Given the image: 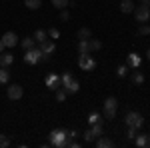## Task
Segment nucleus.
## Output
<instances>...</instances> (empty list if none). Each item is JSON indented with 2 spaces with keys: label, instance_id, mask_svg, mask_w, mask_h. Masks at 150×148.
Returning <instances> with one entry per match:
<instances>
[{
  "label": "nucleus",
  "instance_id": "f257e3e1",
  "mask_svg": "<svg viewBox=\"0 0 150 148\" xmlns=\"http://www.w3.org/2000/svg\"><path fill=\"white\" fill-rule=\"evenodd\" d=\"M48 142H50V146L64 148V146H66V142H68V132H66V130H58V128H56V130L50 132Z\"/></svg>",
  "mask_w": 150,
  "mask_h": 148
},
{
  "label": "nucleus",
  "instance_id": "f03ea898",
  "mask_svg": "<svg viewBox=\"0 0 150 148\" xmlns=\"http://www.w3.org/2000/svg\"><path fill=\"white\" fill-rule=\"evenodd\" d=\"M142 124H144V118H142V114L136 112V110H130V112H126V126H132V128H142Z\"/></svg>",
  "mask_w": 150,
  "mask_h": 148
},
{
  "label": "nucleus",
  "instance_id": "7ed1b4c3",
  "mask_svg": "<svg viewBox=\"0 0 150 148\" xmlns=\"http://www.w3.org/2000/svg\"><path fill=\"white\" fill-rule=\"evenodd\" d=\"M116 110H118V102H116V98H106L104 100V118L106 120H112L116 116Z\"/></svg>",
  "mask_w": 150,
  "mask_h": 148
},
{
  "label": "nucleus",
  "instance_id": "20e7f679",
  "mask_svg": "<svg viewBox=\"0 0 150 148\" xmlns=\"http://www.w3.org/2000/svg\"><path fill=\"white\" fill-rule=\"evenodd\" d=\"M40 60H42L40 48H30V50H26V54H24V62H26V64H38Z\"/></svg>",
  "mask_w": 150,
  "mask_h": 148
},
{
  "label": "nucleus",
  "instance_id": "39448f33",
  "mask_svg": "<svg viewBox=\"0 0 150 148\" xmlns=\"http://www.w3.org/2000/svg\"><path fill=\"white\" fill-rule=\"evenodd\" d=\"M78 66H80V70H94L96 68V60H94L90 54H80Z\"/></svg>",
  "mask_w": 150,
  "mask_h": 148
},
{
  "label": "nucleus",
  "instance_id": "423d86ee",
  "mask_svg": "<svg viewBox=\"0 0 150 148\" xmlns=\"http://www.w3.org/2000/svg\"><path fill=\"white\" fill-rule=\"evenodd\" d=\"M134 16H136L138 22H148L150 20V8L146 4H140V6L134 8Z\"/></svg>",
  "mask_w": 150,
  "mask_h": 148
},
{
  "label": "nucleus",
  "instance_id": "0eeeda50",
  "mask_svg": "<svg viewBox=\"0 0 150 148\" xmlns=\"http://www.w3.org/2000/svg\"><path fill=\"white\" fill-rule=\"evenodd\" d=\"M6 94H8V98H10V100H20V98H22V94H24V90H22V86H20V84H10V86H8V90H6Z\"/></svg>",
  "mask_w": 150,
  "mask_h": 148
},
{
  "label": "nucleus",
  "instance_id": "6e6552de",
  "mask_svg": "<svg viewBox=\"0 0 150 148\" xmlns=\"http://www.w3.org/2000/svg\"><path fill=\"white\" fill-rule=\"evenodd\" d=\"M44 82H46L48 90H58V88H62V84H60V76H58V74H48Z\"/></svg>",
  "mask_w": 150,
  "mask_h": 148
},
{
  "label": "nucleus",
  "instance_id": "1a4fd4ad",
  "mask_svg": "<svg viewBox=\"0 0 150 148\" xmlns=\"http://www.w3.org/2000/svg\"><path fill=\"white\" fill-rule=\"evenodd\" d=\"M54 48H56V46H54V40H44V42H40V52H42V54H46V56H50V54H52V52H54Z\"/></svg>",
  "mask_w": 150,
  "mask_h": 148
},
{
  "label": "nucleus",
  "instance_id": "9d476101",
  "mask_svg": "<svg viewBox=\"0 0 150 148\" xmlns=\"http://www.w3.org/2000/svg\"><path fill=\"white\" fill-rule=\"evenodd\" d=\"M16 38L18 36L14 34V32H6V34L2 36V42H4L6 48H12V46H16Z\"/></svg>",
  "mask_w": 150,
  "mask_h": 148
},
{
  "label": "nucleus",
  "instance_id": "9b49d317",
  "mask_svg": "<svg viewBox=\"0 0 150 148\" xmlns=\"http://www.w3.org/2000/svg\"><path fill=\"white\" fill-rule=\"evenodd\" d=\"M62 88H64V90L68 92V94H76V92L80 90V82H78V80H70L68 84H66V86H62Z\"/></svg>",
  "mask_w": 150,
  "mask_h": 148
},
{
  "label": "nucleus",
  "instance_id": "f8f14e48",
  "mask_svg": "<svg viewBox=\"0 0 150 148\" xmlns=\"http://www.w3.org/2000/svg\"><path fill=\"white\" fill-rule=\"evenodd\" d=\"M12 62H14V56H12V54H8V52H2V54H0V66H2V68H8Z\"/></svg>",
  "mask_w": 150,
  "mask_h": 148
},
{
  "label": "nucleus",
  "instance_id": "ddd939ff",
  "mask_svg": "<svg viewBox=\"0 0 150 148\" xmlns=\"http://www.w3.org/2000/svg\"><path fill=\"white\" fill-rule=\"evenodd\" d=\"M96 148H112V140L100 134V136L96 138Z\"/></svg>",
  "mask_w": 150,
  "mask_h": 148
},
{
  "label": "nucleus",
  "instance_id": "4468645a",
  "mask_svg": "<svg viewBox=\"0 0 150 148\" xmlns=\"http://www.w3.org/2000/svg\"><path fill=\"white\" fill-rule=\"evenodd\" d=\"M120 12H124V14L134 12V2H132V0H122V2H120Z\"/></svg>",
  "mask_w": 150,
  "mask_h": 148
},
{
  "label": "nucleus",
  "instance_id": "2eb2a0df",
  "mask_svg": "<svg viewBox=\"0 0 150 148\" xmlns=\"http://www.w3.org/2000/svg\"><path fill=\"white\" fill-rule=\"evenodd\" d=\"M134 144H136L138 148L148 146V134H136V138H134Z\"/></svg>",
  "mask_w": 150,
  "mask_h": 148
},
{
  "label": "nucleus",
  "instance_id": "dca6fc26",
  "mask_svg": "<svg viewBox=\"0 0 150 148\" xmlns=\"http://www.w3.org/2000/svg\"><path fill=\"white\" fill-rule=\"evenodd\" d=\"M32 38H34L36 42L40 44V42H44V40L48 38V32H46V30H42V28H38V30H36L34 34H32Z\"/></svg>",
  "mask_w": 150,
  "mask_h": 148
},
{
  "label": "nucleus",
  "instance_id": "f3484780",
  "mask_svg": "<svg viewBox=\"0 0 150 148\" xmlns=\"http://www.w3.org/2000/svg\"><path fill=\"white\" fill-rule=\"evenodd\" d=\"M128 66H130V68H138L140 66V56L138 54H134V52L128 54Z\"/></svg>",
  "mask_w": 150,
  "mask_h": 148
},
{
  "label": "nucleus",
  "instance_id": "a211bd4d",
  "mask_svg": "<svg viewBox=\"0 0 150 148\" xmlns=\"http://www.w3.org/2000/svg\"><path fill=\"white\" fill-rule=\"evenodd\" d=\"M36 40L32 38V36H26V38H22V42H20V46H22L24 50H30V48H34Z\"/></svg>",
  "mask_w": 150,
  "mask_h": 148
},
{
  "label": "nucleus",
  "instance_id": "6ab92c4d",
  "mask_svg": "<svg viewBox=\"0 0 150 148\" xmlns=\"http://www.w3.org/2000/svg\"><path fill=\"white\" fill-rule=\"evenodd\" d=\"M78 52H80V54H92L88 40H80V42H78Z\"/></svg>",
  "mask_w": 150,
  "mask_h": 148
},
{
  "label": "nucleus",
  "instance_id": "aec40b11",
  "mask_svg": "<svg viewBox=\"0 0 150 148\" xmlns=\"http://www.w3.org/2000/svg\"><path fill=\"white\" fill-rule=\"evenodd\" d=\"M78 38H80V40H88V38H92V30L86 28V26L80 28V30H78Z\"/></svg>",
  "mask_w": 150,
  "mask_h": 148
},
{
  "label": "nucleus",
  "instance_id": "412c9836",
  "mask_svg": "<svg viewBox=\"0 0 150 148\" xmlns=\"http://www.w3.org/2000/svg\"><path fill=\"white\" fill-rule=\"evenodd\" d=\"M90 132H92L94 138H98L102 134V122H96V124H90Z\"/></svg>",
  "mask_w": 150,
  "mask_h": 148
},
{
  "label": "nucleus",
  "instance_id": "4be33fe9",
  "mask_svg": "<svg viewBox=\"0 0 150 148\" xmlns=\"http://www.w3.org/2000/svg\"><path fill=\"white\" fill-rule=\"evenodd\" d=\"M24 4L30 8V10H38L42 6V0H24Z\"/></svg>",
  "mask_w": 150,
  "mask_h": 148
},
{
  "label": "nucleus",
  "instance_id": "5701e85b",
  "mask_svg": "<svg viewBox=\"0 0 150 148\" xmlns=\"http://www.w3.org/2000/svg\"><path fill=\"white\" fill-rule=\"evenodd\" d=\"M88 44H90V52H96V50L102 48V42L96 40V38H88Z\"/></svg>",
  "mask_w": 150,
  "mask_h": 148
},
{
  "label": "nucleus",
  "instance_id": "b1692460",
  "mask_svg": "<svg viewBox=\"0 0 150 148\" xmlns=\"http://www.w3.org/2000/svg\"><path fill=\"white\" fill-rule=\"evenodd\" d=\"M132 82H134V84H144V74H142L140 70H134V72H132Z\"/></svg>",
  "mask_w": 150,
  "mask_h": 148
},
{
  "label": "nucleus",
  "instance_id": "393cba45",
  "mask_svg": "<svg viewBox=\"0 0 150 148\" xmlns=\"http://www.w3.org/2000/svg\"><path fill=\"white\" fill-rule=\"evenodd\" d=\"M8 80H10V72L0 66V84H8Z\"/></svg>",
  "mask_w": 150,
  "mask_h": 148
},
{
  "label": "nucleus",
  "instance_id": "a878e982",
  "mask_svg": "<svg viewBox=\"0 0 150 148\" xmlns=\"http://www.w3.org/2000/svg\"><path fill=\"white\" fill-rule=\"evenodd\" d=\"M50 2H52V4L56 6L58 10H62V8H66V6H70V2H68V0H50Z\"/></svg>",
  "mask_w": 150,
  "mask_h": 148
},
{
  "label": "nucleus",
  "instance_id": "bb28decb",
  "mask_svg": "<svg viewBox=\"0 0 150 148\" xmlns=\"http://www.w3.org/2000/svg\"><path fill=\"white\" fill-rule=\"evenodd\" d=\"M66 96H68V92L64 90V88H58V90H56V100H58V102H64Z\"/></svg>",
  "mask_w": 150,
  "mask_h": 148
},
{
  "label": "nucleus",
  "instance_id": "cd10ccee",
  "mask_svg": "<svg viewBox=\"0 0 150 148\" xmlns=\"http://www.w3.org/2000/svg\"><path fill=\"white\" fill-rule=\"evenodd\" d=\"M102 120H104V118H102V116H100L98 112H92L90 116H88V122H90V124H96V122H102Z\"/></svg>",
  "mask_w": 150,
  "mask_h": 148
},
{
  "label": "nucleus",
  "instance_id": "c85d7f7f",
  "mask_svg": "<svg viewBox=\"0 0 150 148\" xmlns=\"http://www.w3.org/2000/svg\"><path fill=\"white\" fill-rule=\"evenodd\" d=\"M116 74H118L120 78H124V76L128 74V66H126V64H120V66L116 68Z\"/></svg>",
  "mask_w": 150,
  "mask_h": 148
},
{
  "label": "nucleus",
  "instance_id": "c756f323",
  "mask_svg": "<svg viewBox=\"0 0 150 148\" xmlns=\"http://www.w3.org/2000/svg\"><path fill=\"white\" fill-rule=\"evenodd\" d=\"M72 78H74V76H72L70 72H64V74L60 76V84H62V86H66V84H68V82H70Z\"/></svg>",
  "mask_w": 150,
  "mask_h": 148
},
{
  "label": "nucleus",
  "instance_id": "7c9ffc66",
  "mask_svg": "<svg viewBox=\"0 0 150 148\" xmlns=\"http://www.w3.org/2000/svg\"><path fill=\"white\" fill-rule=\"evenodd\" d=\"M10 146V138L6 134H0V148H8Z\"/></svg>",
  "mask_w": 150,
  "mask_h": 148
},
{
  "label": "nucleus",
  "instance_id": "2f4dec72",
  "mask_svg": "<svg viewBox=\"0 0 150 148\" xmlns=\"http://www.w3.org/2000/svg\"><path fill=\"white\" fill-rule=\"evenodd\" d=\"M138 34L140 36H148L150 34V26H148V24H142V26L138 28Z\"/></svg>",
  "mask_w": 150,
  "mask_h": 148
},
{
  "label": "nucleus",
  "instance_id": "473e14b6",
  "mask_svg": "<svg viewBox=\"0 0 150 148\" xmlns=\"http://www.w3.org/2000/svg\"><path fill=\"white\" fill-rule=\"evenodd\" d=\"M126 138H128V140H134V138H136V128H132V126H128Z\"/></svg>",
  "mask_w": 150,
  "mask_h": 148
},
{
  "label": "nucleus",
  "instance_id": "72a5a7b5",
  "mask_svg": "<svg viewBox=\"0 0 150 148\" xmlns=\"http://www.w3.org/2000/svg\"><path fill=\"white\" fill-rule=\"evenodd\" d=\"M48 36H50L52 40H56V38H60V32H58V28H50V30H48Z\"/></svg>",
  "mask_w": 150,
  "mask_h": 148
},
{
  "label": "nucleus",
  "instance_id": "f704fd0d",
  "mask_svg": "<svg viewBox=\"0 0 150 148\" xmlns=\"http://www.w3.org/2000/svg\"><path fill=\"white\" fill-rule=\"evenodd\" d=\"M68 18H70L68 10H66V8H62V10H60V20H62V22H66V20H68Z\"/></svg>",
  "mask_w": 150,
  "mask_h": 148
},
{
  "label": "nucleus",
  "instance_id": "c9c22d12",
  "mask_svg": "<svg viewBox=\"0 0 150 148\" xmlns=\"http://www.w3.org/2000/svg\"><path fill=\"white\" fill-rule=\"evenodd\" d=\"M84 140H86V142H92V140H94V136H92L90 130H84Z\"/></svg>",
  "mask_w": 150,
  "mask_h": 148
},
{
  "label": "nucleus",
  "instance_id": "e433bc0d",
  "mask_svg": "<svg viewBox=\"0 0 150 148\" xmlns=\"http://www.w3.org/2000/svg\"><path fill=\"white\" fill-rule=\"evenodd\" d=\"M76 136H78L76 130H70V132H68V140H72V138H76Z\"/></svg>",
  "mask_w": 150,
  "mask_h": 148
},
{
  "label": "nucleus",
  "instance_id": "4c0bfd02",
  "mask_svg": "<svg viewBox=\"0 0 150 148\" xmlns=\"http://www.w3.org/2000/svg\"><path fill=\"white\" fill-rule=\"evenodd\" d=\"M4 48H6V46H4V42H2V38H0V54L4 52Z\"/></svg>",
  "mask_w": 150,
  "mask_h": 148
},
{
  "label": "nucleus",
  "instance_id": "58836bf2",
  "mask_svg": "<svg viewBox=\"0 0 150 148\" xmlns=\"http://www.w3.org/2000/svg\"><path fill=\"white\" fill-rule=\"evenodd\" d=\"M142 4H146V6L150 8V0H142Z\"/></svg>",
  "mask_w": 150,
  "mask_h": 148
},
{
  "label": "nucleus",
  "instance_id": "ea45409f",
  "mask_svg": "<svg viewBox=\"0 0 150 148\" xmlns=\"http://www.w3.org/2000/svg\"><path fill=\"white\" fill-rule=\"evenodd\" d=\"M146 58H148V60H150V48H148V50H146Z\"/></svg>",
  "mask_w": 150,
  "mask_h": 148
},
{
  "label": "nucleus",
  "instance_id": "a19ab883",
  "mask_svg": "<svg viewBox=\"0 0 150 148\" xmlns=\"http://www.w3.org/2000/svg\"><path fill=\"white\" fill-rule=\"evenodd\" d=\"M148 146H150V138H148Z\"/></svg>",
  "mask_w": 150,
  "mask_h": 148
}]
</instances>
